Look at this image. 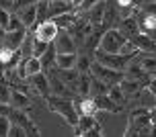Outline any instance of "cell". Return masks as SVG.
I'll list each match as a JSON object with an SVG mask.
<instances>
[{
  "instance_id": "cell-1",
  "label": "cell",
  "mask_w": 156,
  "mask_h": 137,
  "mask_svg": "<svg viewBox=\"0 0 156 137\" xmlns=\"http://www.w3.org/2000/svg\"><path fill=\"white\" fill-rule=\"evenodd\" d=\"M99 49L109 51V53H136V51H140L138 47L133 45L132 39H127L117 27H111V29H107L103 33Z\"/></svg>"
},
{
  "instance_id": "cell-2",
  "label": "cell",
  "mask_w": 156,
  "mask_h": 137,
  "mask_svg": "<svg viewBox=\"0 0 156 137\" xmlns=\"http://www.w3.org/2000/svg\"><path fill=\"white\" fill-rule=\"evenodd\" d=\"M45 100H47L49 111H54V113H58L60 117H64V121L68 123V125H72V127L78 125L80 113H78L76 104L70 100V96H55V94H51V96H47Z\"/></svg>"
},
{
  "instance_id": "cell-3",
  "label": "cell",
  "mask_w": 156,
  "mask_h": 137,
  "mask_svg": "<svg viewBox=\"0 0 156 137\" xmlns=\"http://www.w3.org/2000/svg\"><path fill=\"white\" fill-rule=\"evenodd\" d=\"M152 129V117H150V108L140 107L132 111L129 115V123L125 127L123 135H150Z\"/></svg>"
},
{
  "instance_id": "cell-4",
  "label": "cell",
  "mask_w": 156,
  "mask_h": 137,
  "mask_svg": "<svg viewBox=\"0 0 156 137\" xmlns=\"http://www.w3.org/2000/svg\"><path fill=\"white\" fill-rule=\"evenodd\" d=\"M136 55H138V51H136V53H109V51L97 49V51H94V60L101 61L103 66H109V68H113V70L125 72Z\"/></svg>"
},
{
  "instance_id": "cell-5",
  "label": "cell",
  "mask_w": 156,
  "mask_h": 137,
  "mask_svg": "<svg viewBox=\"0 0 156 137\" xmlns=\"http://www.w3.org/2000/svg\"><path fill=\"white\" fill-rule=\"evenodd\" d=\"M90 74L97 78H101V80H105L107 84H117V82H121L125 78V74L121 72V70H113L109 68V66H103L101 61H93V66H90Z\"/></svg>"
},
{
  "instance_id": "cell-6",
  "label": "cell",
  "mask_w": 156,
  "mask_h": 137,
  "mask_svg": "<svg viewBox=\"0 0 156 137\" xmlns=\"http://www.w3.org/2000/svg\"><path fill=\"white\" fill-rule=\"evenodd\" d=\"M58 33H60V27H58V23H55L54 19H47L43 23H37V27H35V37L43 39L47 43L55 41Z\"/></svg>"
},
{
  "instance_id": "cell-7",
  "label": "cell",
  "mask_w": 156,
  "mask_h": 137,
  "mask_svg": "<svg viewBox=\"0 0 156 137\" xmlns=\"http://www.w3.org/2000/svg\"><path fill=\"white\" fill-rule=\"evenodd\" d=\"M29 86L33 92H37L41 98H47L51 94V84H49V76H45L43 72H39L35 76H29Z\"/></svg>"
},
{
  "instance_id": "cell-8",
  "label": "cell",
  "mask_w": 156,
  "mask_h": 137,
  "mask_svg": "<svg viewBox=\"0 0 156 137\" xmlns=\"http://www.w3.org/2000/svg\"><path fill=\"white\" fill-rule=\"evenodd\" d=\"M10 119L15 123H19V125H23L25 131H27V135H39V129L35 127V123L29 119V115L25 113V108H12L10 107Z\"/></svg>"
},
{
  "instance_id": "cell-9",
  "label": "cell",
  "mask_w": 156,
  "mask_h": 137,
  "mask_svg": "<svg viewBox=\"0 0 156 137\" xmlns=\"http://www.w3.org/2000/svg\"><path fill=\"white\" fill-rule=\"evenodd\" d=\"M117 29L123 33L127 39H133L138 33H142V29H140V21L136 19L133 15H125V16H121V21H119V25H117Z\"/></svg>"
},
{
  "instance_id": "cell-10",
  "label": "cell",
  "mask_w": 156,
  "mask_h": 137,
  "mask_svg": "<svg viewBox=\"0 0 156 137\" xmlns=\"http://www.w3.org/2000/svg\"><path fill=\"white\" fill-rule=\"evenodd\" d=\"M76 41L74 37L70 35V31L68 29H60L58 33V37H55V49H58V53H68V51H76Z\"/></svg>"
},
{
  "instance_id": "cell-11",
  "label": "cell",
  "mask_w": 156,
  "mask_h": 137,
  "mask_svg": "<svg viewBox=\"0 0 156 137\" xmlns=\"http://www.w3.org/2000/svg\"><path fill=\"white\" fill-rule=\"evenodd\" d=\"M27 35H29V33H27V27H23V29H15V31H6V33H4L2 45L10 47V49H21V45H23V41H25Z\"/></svg>"
},
{
  "instance_id": "cell-12",
  "label": "cell",
  "mask_w": 156,
  "mask_h": 137,
  "mask_svg": "<svg viewBox=\"0 0 156 137\" xmlns=\"http://www.w3.org/2000/svg\"><path fill=\"white\" fill-rule=\"evenodd\" d=\"M49 84H51V94H55V96H70V98H72L74 92L70 90V86L64 82L62 78L55 76V70L49 74Z\"/></svg>"
},
{
  "instance_id": "cell-13",
  "label": "cell",
  "mask_w": 156,
  "mask_h": 137,
  "mask_svg": "<svg viewBox=\"0 0 156 137\" xmlns=\"http://www.w3.org/2000/svg\"><path fill=\"white\" fill-rule=\"evenodd\" d=\"M16 15L21 16V21H23V25L27 27V29L35 27V25L39 23V21H37V2H35V4H29V6H25V8H21Z\"/></svg>"
},
{
  "instance_id": "cell-14",
  "label": "cell",
  "mask_w": 156,
  "mask_h": 137,
  "mask_svg": "<svg viewBox=\"0 0 156 137\" xmlns=\"http://www.w3.org/2000/svg\"><path fill=\"white\" fill-rule=\"evenodd\" d=\"M74 2L72 0H49V19L64 15V12H72Z\"/></svg>"
},
{
  "instance_id": "cell-15",
  "label": "cell",
  "mask_w": 156,
  "mask_h": 137,
  "mask_svg": "<svg viewBox=\"0 0 156 137\" xmlns=\"http://www.w3.org/2000/svg\"><path fill=\"white\" fill-rule=\"evenodd\" d=\"M132 41H133V45L138 47L140 51H150V53L156 51V43L152 41V37H150L148 33H138Z\"/></svg>"
},
{
  "instance_id": "cell-16",
  "label": "cell",
  "mask_w": 156,
  "mask_h": 137,
  "mask_svg": "<svg viewBox=\"0 0 156 137\" xmlns=\"http://www.w3.org/2000/svg\"><path fill=\"white\" fill-rule=\"evenodd\" d=\"M76 108H78V113H80V115H94L97 111H99L94 96H84V98L76 100Z\"/></svg>"
},
{
  "instance_id": "cell-17",
  "label": "cell",
  "mask_w": 156,
  "mask_h": 137,
  "mask_svg": "<svg viewBox=\"0 0 156 137\" xmlns=\"http://www.w3.org/2000/svg\"><path fill=\"white\" fill-rule=\"evenodd\" d=\"M94 100H97V107L103 108V111H109V113H119L121 111V104H117L109 94H99V96H94Z\"/></svg>"
},
{
  "instance_id": "cell-18",
  "label": "cell",
  "mask_w": 156,
  "mask_h": 137,
  "mask_svg": "<svg viewBox=\"0 0 156 137\" xmlns=\"http://www.w3.org/2000/svg\"><path fill=\"white\" fill-rule=\"evenodd\" d=\"M10 107L12 108H27L31 107V100H29V96H27V92L25 90H12V96H10Z\"/></svg>"
},
{
  "instance_id": "cell-19",
  "label": "cell",
  "mask_w": 156,
  "mask_h": 137,
  "mask_svg": "<svg viewBox=\"0 0 156 137\" xmlns=\"http://www.w3.org/2000/svg\"><path fill=\"white\" fill-rule=\"evenodd\" d=\"M140 29L142 33H152V31H156V15L154 12H148V10H144L140 15Z\"/></svg>"
},
{
  "instance_id": "cell-20",
  "label": "cell",
  "mask_w": 156,
  "mask_h": 137,
  "mask_svg": "<svg viewBox=\"0 0 156 137\" xmlns=\"http://www.w3.org/2000/svg\"><path fill=\"white\" fill-rule=\"evenodd\" d=\"M76 61H78L76 51H68V53L55 55V66L58 68H76Z\"/></svg>"
},
{
  "instance_id": "cell-21",
  "label": "cell",
  "mask_w": 156,
  "mask_h": 137,
  "mask_svg": "<svg viewBox=\"0 0 156 137\" xmlns=\"http://www.w3.org/2000/svg\"><path fill=\"white\" fill-rule=\"evenodd\" d=\"M119 84H121V88H123V92L127 96H138L140 90H142V86H144L140 80H133V78H123Z\"/></svg>"
},
{
  "instance_id": "cell-22",
  "label": "cell",
  "mask_w": 156,
  "mask_h": 137,
  "mask_svg": "<svg viewBox=\"0 0 156 137\" xmlns=\"http://www.w3.org/2000/svg\"><path fill=\"white\" fill-rule=\"evenodd\" d=\"M86 19L90 21V23L97 27V25H103V15H105V2H99V4H94L90 10H86L84 12Z\"/></svg>"
},
{
  "instance_id": "cell-23",
  "label": "cell",
  "mask_w": 156,
  "mask_h": 137,
  "mask_svg": "<svg viewBox=\"0 0 156 137\" xmlns=\"http://www.w3.org/2000/svg\"><path fill=\"white\" fill-rule=\"evenodd\" d=\"M138 100H140V107H146V108L156 107V94H152L148 88H142V90H140Z\"/></svg>"
},
{
  "instance_id": "cell-24",
  "label": "cell",
  "mask_w": 156,
  "mask_h": 137,
  "mask_svg": "<svg viewBox=\"0 0 156 137\" xmlns=\"http://www.w3.org/2000/svg\"><path fill=\"white\" fill-rule=\"evenodd\" d=\"M109 86H111V84H107L105 80H101V78L93 76V84H90V94H93V96H99V94H107V92H109Z\"/></svg>"
},
{
  "instance_id": "cell-25",
  "label": "cell",
  "mask_w": 156,
  "mask_h": 137,
  "mask_svg": "<svg viewBox=\"0 0 156 137\" xmlns=\"http://www.w3.org/2000/svg\"><path fill=\"white\" fill-rule=\"evenodd\" d=\"M76 19H78V15H74V12H64V15L55 16L54 21L58 23V27H60V29H70Z\"/></svg>"
},
{
  "instance_id": "cell-26",
  "label": "cell",
  "mask_w": 156,
  "mask_h": 137,
  "mask_svg": "<svg viewBox=\"0 0 156 137\" xmlns=\"http://www.w3.org/2000/svg\"><path fill=\"white\" fill-rule=\"evenodd\" d=\"M103 33H105V31H103ZM103 33H101V31H93V33L86 37V41H84V47H86V49H90V51H97V49H99V45H101Z\"/></svg>"
},
{
  "instance_id": "cell-27",
  "label": "cell",
  "mask_w": 156,
  "mask_h": 137,
  "mask_svg": "<svg viewBox=\"0 0 156 137\" xmlns=\"http://www.w3.org/2000/svg\"><path fill=\"white\" fill-rule=\"evenodd\" d=\"M10 96H12L10 84L6 82V78H0V102H4V104H10Z\"/></svg>"
},
{
  "instance_id": "cell-28",
  "label": "cell",
  "mask_w": 156,
  "mask_h": 137,
  "mask_svg": "<svg viewBox=\"0 0 156 137\" xmlns=\"http://www.w3.org/2000/svg\"><path fill=\"white\" fill-rule=\"evenodd\" d=\"M47 49H49V43H47V41H43V39H39V37L33 39V55L41 57Z\"/></svg>"
},
{
  "instance_id": "cell-29",
  "label": "cell",
  "mask_w": 156,
  "mask_h": 137,
  "mask_svg": "<svg viewBox=\"0 0 156 137\" xmlns=\"http://www.w3.org/2000/svg\"><path fill=\"white\" fill-rule=\"evenodd\" d=\"M33 39H35V33L25 37L23 45H21V51H19V53L23 55V57H29V55H33Z\"/></svg>"
},
{
  "instance_id": "cell-30",
  "label": "cell",
  "mask_w": 156,
  "mask_h": 137,
  "mask_svg": "<svg viewBox=\"0 0 156 137\" xmlns=\"http://www.w3.org/2000/svg\"><path fill=\"white\" fill-rule=\"evenodd\" d=\"M142 63V68L146 70V72H154L156 70V55L154 53H148V55H144V57H138Z\"/></svg>"
},
{
  "instance_id": "cell-31",
  "label": "cell",
  "mask_w": 156,
  "mask_h": 137,
  "mask_svg": "<svg viewBox=\"0 0 156 137\" xmlns=\"http://www.w3.org/2000/svg\"><path fill=\"white\" fill-rule=\"evenodd\" d=\"M93 61L88 55H78V61H76V70L78 72H88L90 70V66H93Z\"/></svg>"
},
{
  "instance_id": "cell-32",
  "label": "cell",
  "mask_w": 156,
  "mask_h": 137,
  "mask_svg": "<svg viewBox=\"0 0 156 137\" xmlns=\"http://www.w3.org/2000/svg\"><path fill=\"white\" fill-rule=\"evenodd\" d=\"M10 125H12V119H10V115H0V137L8 135V131H10Z\"/></svg>"
},
{
  "instance_id": "cell-33",
  "label": "cell",
  "mask_w": 156,
  "mask_h": 137,
  "mask_svg": "<svg viewBox=\"0 0 156 137\" xmlns=\"http://www.w3.org/2000/svg\"><path fill=\"white\" fill-rule=\"evenodd\" d=\"M10 10L8 8H4V6H0V29H4L6 31L8 29V25H10Z\"/></svg>"
},
{
  "instance_id": "cell-34",
  "label": "cell",
  "mask_w": 156,
  "mask_h": 137,
  "mask_svg": "<svg viewBox=\"0 0 156 137\" xmlns=\"http://www.w3.org/2000/svg\"><path fill=\"white\" fill-rule=\"evenodd\" d=\"M8 135H10V137H23V135H27V131H25L23 125H19V123L12 121V125H10V131H8Z\"/></svg>"
},
{
  "instance_id": "cell-35",
  "label": "cell",
  "mask_w": 156,
  "mask_h": 137,
  "mask_svg": "<svg viewBox=\"0 0 156 137\" xmlns=\"http://www.w3.org/2000/svg\"><path fill=\"white\" fill-rule=\"evenodd\" d=\"M25 25H23V21H21V16L19 15H12L10 16V25H8V29L6 31H15V29H23Z\"/></svg>"
},
{
  "instance_id": "cell-36",
  "label": "cell",
  "mask_w": 156,
  "mask_h": 137,
  "mask_svg": "<svg viewBox=\"0 0 156 137\" xmlns=\"http://www.w3.org/2000/svg\"><path fill=\"white\" fill-rule=\"evenodd\" d=\"M99 2H101V0H82L80 6H78V10H80V12H86V10H90V8H93L94 4H99Z\"/></svg>"
},
{
  "instance_id": "cell-37",
  "label": "cell",
  "mask_w": 156,
  "mask_h": 137,
  "mask_svg": "<svg viewBox=\"0 0 156 137\" xmlns=\"http://www.w3.org/2000/svg\"><path fill=\"white\" fill-rule=\"evenodd\" d=\"M146 88H148V90L152 92V94H156V76L150 78V82H148V86H146Z\"/></svg>"
},
{
  "instance_id": "cell-38",
  "label": "cell",
  "mask_w": 156,
  "mask_h": 137,
  "mask_svg": "<svg viewBox=\"0 0 156 137\" xmlns=\"http://www.w3.org/2000/svg\"><path fill=\"white\" fill-rule=\"evenodd\" d=\"M117 4L121 8H132L133 6V0H117Z\"/></svg>"
},
{
  "instance_id": "cell-39",
  "label": "cell",
  "mask_w": 156,
  "mask_h": 137,
  "mask_svg": "<svg viewBox=\"0 0 156 137\" xmlns=\"http://www.w3.org/2000/svg\"><path fill=\"white\" fill-rule=\"evenodd\" d=\"M150 117H152V123H156V107L150 108Z\"/></svg>"
},
{
  "instance_id": "cell-40",
  "label": "cell",
  "mask_w": 156,
  "mask_h": 137,
  "mask_svg": "<svg viewBox=\"0 0 156 137\" xmlns=\"http://www.w3.org/2000/svg\"><path fill=\"white\" fill-rule=\"evenodd\" d=\"M150 135L156 137V123H152V129H150Z\"/></svg>"
},
{
  "instance_id": "cell-41",
  "label": "cell",
  "mask_w": 156,
  "mask_h": 137,
  "mask_svg": "<svg viewBox=\"0 0 156 137\" xmlns=\"http://www.w3.org/2000/svg\"><path fill=\"white\" fill-rule=\"evenodd\" d=\"M72 2H74V6H80V2H82V0H72Z\"/></svg>"
},
{
  "instance_id": "cell-42",
  "label": "cell",
  "mask_w": 156,
  "mask_h": 137,
  "mask_svg": "<svg viewBox=\"0 0 156 137\" xmlns=\"http://www.w3.org/2000/svg\"><path fill=\"white\" fill-rule=\"evenodd\" d=\"M150 2H156V0H146V2H144V4H150Z\"/></svg>"
}]
</instances>
